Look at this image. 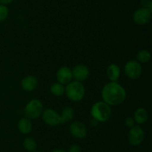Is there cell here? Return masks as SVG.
Returning a JSON list of instances; mask_svg holds the SVG:
<instances>
[{
  "mask_svg": "<svg viewBox=\"0 0 152 152\" xmlns=\"http://www.w3.org/2000/svg\"><path fill=\"white\" fill-rule=\"evenodd\" d=\"M102 98L104 102L109 106H117L125 101L126 92L124 88L117 82H110L102 88Z\"/></svg>",
  "mask_w": 152,
  "mask_h": 152,
  "instance_id": "cell-1",
  "label": "cell"
},
{
  "mask_svg": "<svg viewBox=\"0 0 152 152\" xmlns=\"http://www.w3.org/2000/svg\"><path fill=\"white\" fill-rule=\"evenodd\" d=\"M91 114L98 122H106L111 118V107L104 101H99L92 106Z\"/></svg>",
  "mask_w": 152,
  "mask_h": 152,
  "instance_id": "cell-2",
  "label": "cell"
},
{
  "mask_svg": "<svg viewBox=\"0 0 152 152\" xmlns=\"http://www.w3.org/2000/svg\"><path fill=\"white\" fill-rule=\"evenodd\" d=\"M67 97L73 101H80L84 98L86 89L83 83L80 81H73L68 83L65 87Z\"/></svg>",
  "mask_w": 152,
  "mask_h": 152,
  "instance_id": "cell-3",
  "label": "cell"
},
{
  "mask_svg": "<svg viewBox=\"0 0 152 152\" xmlns=\"http://www.w3.org/2000/svg\"><path fill=\"white\" fill-rule=\"evenodd\" d=\"M43 112L42 103L38 99L31 100L25 107V114L30 119H36L39 117Z\"/></svg>",
  "mask_w": 152,
  "mask_h": 152,
  "instance_id": "cell-4",
  "label": "cell"
},
{
  "mask_svg": "<svg viewBox=\"0 0 152 152\" xmlns=\"http://www.w3.org/2000/svg\"><path fill=\"white\" fill-rule=\"evenodd\" d=\"M124 71L128 77L131 79H137L142 74V66L137 61H130L126 63Z\"/></svg>",
  "mask_w": 152,
  "mask_h": 152,
  "instance_id": "cell-5",
  "label": "cell"
},
{
  "mask_svg": "<svg viewBox=\"0 0 152 152\" xmlns=\"http://www.w3.org/2000/svg\"><path fill=\"white\" fill-rule=\"evenodd\" d=\"M129 142L132 145L137 146L142 143L144 139V131L139 125H134L131 128L128 134Z\"/></svg>",
  "mask_w": 152,
  "mask_h": 152,
  "instance_id": "cell-6",
  "label": "cell"
},
{
  "mask_svg": "<svg viewBox=\"0 0 152 152\" xmlns=\"http://www.w3.org/2000/svg\"><path fill=\"white\" fill-rule=\"evenodd\" d=\"M151 11L144 7L137 9L133 14V20L137 25H143L148 23L151 19Z\"/></svg>",
  "mask_w": 152,
  "mask_h": 152,
  "instance_id": "cell-7",
  "label": "cell"
},
{
  "mask_svg": "<svg viewBox=\"0 0 152 152\" xmlns=\"http://www.w3.org/2000/svg\"><path fill=\"white\" fill-rule=\"evenodd\" d=\"M42 114L43 121L50 126H56L61 124L60 116L53 109H46Z\"/></svg>",
  "mask_w": 152,
  "mask_h": 152,
  "instance_id": "cell-8",
  "label": "cell"
},
{
  "mask_svg": "<svg viewBox=\"0 0 152 152\" xmlns=\"http://www.w3.org/2000/svg\"><path fill=\"white\" fill-rule=\"evenodd\" d=\"M70 131L73 137L77 139H83L85 138L87 135V129H86V125L81 122H73L70 126Z\"/></svg>",
  "mask_w": 152,
  "mask_h": 152,
  "instance_id": "cell-9",
  "label": "cell"
},
{
  "mask_svg": "<svg viewBox=\"0 0 152 152\" xmlns=\"http://www.w3.org/2000/svg\"><path fill=\"white\" fill-rule=\"evenodd\" d=\"M72 72V77H74L77 81H83L86 80L89 75V69L86 66L83 64H79L76 66Z\"/></svg>",
  "mask_w": 152,
  "mask_h": 152,
  "instance_id": "cell-10",
  "label": "cell"
},
{
  "mask_svg": "<svg viewBox=\"0 0 152 152\" xmlns=\"http://www.w3.org/2000/svg\"><path fill=\"white\" fill-rule=\"evenodd\" d=\"M56 77L59 83L62 84H68L71 81L72 77V72L68 66H62L59 69L56 73Z\"/></svg>",
  "mask_w": 152,
  "mask_h": 152,
  "instance_id": "cell-11",
  "label": "cell"
},
{
  "mask_svg": "<svg viewBox=\"0 0 152 152\" xmlns=\"http://www.w3.org/2000/svg\"><path fill=\"white\" fill-rule=\"evenodd\" d=\"M21 85L24 90L33 91L37 88V85H38V81L34 76L28 75L22 79Z\"/></svg>",
  "mask_w": 152,
  "mask_h": 152,
  "instance_id": "cell-12",
  "label": "cell"
},
{
  "mask_svg": "<svg viewBox=\"0 0 152 152\" xmlns=\"http://www.w3.org/2000/svg\"><path fill=\"white\" fill-rule=\"evenodd\" d=\"M107 76L111 82H117L120 75V67L115 63L110 64L106 70Z\"/></svg>",
  "mask_w": 152,
  "mask_h": 152,
  "instance_id": "cell-13",
  "label": "cell"
},
{
  "mask_svg": "<svg viewBox=\"0 0 152 152\" xmlns=\"http://www.w3.org/2000/svg\"><path fill=\"white\" fill-rule=\"evenodd\" d=\"M134 119L135 122L137 123L138 125L144 124L147 120H148V111H147L145 108H142V107L138 108L137 110L135 111L134 115Z\"/></svg>",
  "mask_w": 152,
  "mask_h": 152,
  "instance_id": "cell-14",
  "label": "cell"
},
{
  "mask_svg": "<svg viewBox=\"0 0 152 152\" xmlns=\"http://www.w3.org/2000/svg\"><path fill=\"white\" fill-rule=\"evenodd\" d=\"M18 128H19V131L22 134H29L32 130V124L28 119L22 118L18 122Z\"/></svg>",
  "mask_w": 152,
  "mask_h": 152,
  "instance_id": "cell-15",
  "label": "cell"
},
{
  "mask_svg": "<svg viewBox=\"0 0 152 152\" xmlns=\"http://www.w3.org/2000/svg\"><path fill=\"white\" fill-rule=\"evenodd\" d=\"M61 119V124L66 123L68 121H71L73 119L74 116V110L71 107H67L63 109L62 112V114L59 115Z\"/></svg>",
  "mask_w": 152,
  "mask_h": 152,
  "instance_id": "cell-16",
  "label": "cell"
},
{
  "mask_svg": "<svg viewBox=\"0 0 152 152\" xmlns=\"http://www.w3.org/2000/svg\"><path fill=\"white\" fill-rule=\"evenodd\" d=\"M50 92L55 96H61L65 92V86L60 83H55L50 86Z\"/></svg>",
  "mask_w": 152,
  "mask_h": 152,
  "instance_id": "cell-17",
  "label": "cell"
},
{
  "mask_svg": "<svg viewBox=\"0 0 152 152\" xmlns=\"http://www.w3.org/2000/svg\"><path fill=\"white\" fill-rule=\"evenodd\" d=\"M23 146L28 151H35L37 147V144L33 138L26 137L23 142Z\"/></svg>",
  "mask_w": 152,
  "mask_h": 152,
  "instance_id": "cell-18",
  "label": "cell"
},
{
  "mask_svg": "<svg viewBox=\"0 0 152 152\" xmlns=\"http://www.w3.org/2000/svg\"><path fill=\"white\" fill-rule=\"evenodd\" d=\"M137 59L139 62L145 63L151 60V53L147 50H141L137 55Z\"/></svg>",
  "mask_w": 152,
  "mask_h": 152,
  "instance_id": "cell-19",
  "label": "cell"
},
{
  "mask_svg": "<svg viewBox=\"0 0 152 152\" xmlns=\"http://www.w3.org/2000/svg\"><path fill=\"white\" fill-rule=\"evenodd\" d=\"M9 14V10L4 4H0V22L5 20Z\"/></svg>",
  "mask_w": 152,
  "mask_h": 152,
  "instance_id": "cell-20",
  "label": "cell"
},
{
  "mask_svg": "<svg viewBox=\"0 0 152 152\" xmlns=\"http://www.w3.org/2000/svg\"><path fill=\"white\" fill-rule=\"evenodd\" d=\"M141 4H142V7L149 10L152 11V1L151 0H141Z\"/></svg>",
  "mask_w": 152,
  "mask_h": 152,
  "instance_id": "cell-21",
  "label": "cell"
},
{
  "mask_svg": "<svg viewBox=\"0 0 152 152\" xmlns=\"http://www.w3.org/2000/svg\"><path fill=\"white\" fill-rule=\"evenodd\" d=\"M126 126L129 127V128H132V127L134 126L135 125V121L133 118L132 117H128L126 119Z\"/></svg>",
  "mask_w": 152,
  "mask_h": 152,
  "instance_id": "cell-22",
  "label": "cell"
},
{
  "mask_svg": "<svg viewBox=\"0 0 152 152\" xmlns=\"http://www.w3.org/2000/svg\"><path fill=\"white\" fill-rule=\"evenodd\" d=\"M68 152H81V148L78 145H73L70 147Z\"/></svg>",
  "mask_w": 152,
  "mask_h": 152,
  "instance_id": "cell-23",
  "label": "cell"
},
{
  "mask_svg": "<svg viewBox=\"0 0 152 152\" xmlns=\"http://www.w3.org/2000/svg\"><path fill=\"white\" fill-rule=\"evenodd\" d=\"M13 1V0H0V4L6 5V4H8L10 3H11Z\"/></svg>",
  "mask_w": 152,
  "mask_h": 152,
  "instance_id": "cell-24",
  "label": "cell"
},
{
  "mask_svg": "<svg viewBox=\"0 0 152 152\" xmlns=\"http://www.w3.org/2000/svg\"><path fill=\"white\" fill-rule=\"evenodd\" d=\"M51 152H66V151L64 150H62V149H56V150L52 151Z\"/></svg>",
  "mask_w": 152,
  "mask_h": 152,
  "instance_id": "cell-25",
  "label": "cell"
},
{
  "mask_svg": "<svg viewBox=\"0 0 152 152\" xmlns=\"http://www.w3.org/2000/svg\"><path fill=\"white\" fill-rule=\"evenodd\" d=\"M34 152H41V151H34Z\"/></svg>",
  "mask_w": 152,
  "mask_h": 152,
  "instance_id": "cell-26",
  "label": "cell"
}]
</instances>
